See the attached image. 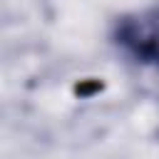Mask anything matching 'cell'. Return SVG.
Listing matches in <instances>:
<instances>
[{"mask_svg":"<svg viewBox=\"0 0 159 159\" xmlns=\"http://www.w3.org/2000/svg\"><path fill=\"white\" fill-rule=\"evenodd\" d=\"M112 37L132 62L159 70V5L122 15Z\"/></svg>","mask_w":159,"mask_h":159,"instance_id":"1","label":"cell"}]
</instances>
